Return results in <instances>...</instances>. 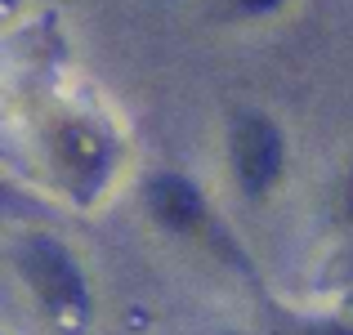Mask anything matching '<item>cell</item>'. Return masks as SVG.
Returning a JSON list of instances; mask_svg holds the SVG:
<instances>
[{
	"label": "cell",
	"instance_id": "6da1fadb",
	"mask_svg": "<svg viewBox=\"0 0 353 335\" xmlns=\"http://www.w3.org/2000/svg\"><path fill=\"white\" fill-rule=\"evenodd\" d=\"M233 161L237 174L250 192H264L268 183L277 179L282 170V134L268 125L264 116H246L237 121V134H233Z\"/></svg>",
	"mask_w": 353,
	"mask_h": 335
},
{
	"label": "cell",
	"instance_id": "7a4b0ae2",
	"mask_svg": "<svg viewBox=\"0 0 353 335\" xmlns=\"http://www.w3.org/2000/svg\"><path fill=\"white\" fill-rule=\"evenodd\" d=\"M23 268H27V277L36 282V291H41L54 309H63V304H81V273H77V264H72L54 241H32V246L23 250Z\"/></svg>",
	"mask_w": 353,
	"mask_h": 335
},
{
	"label": "cell",
	"instance_id": "3957f363",
	"mask_svg": "<svg viewBox=\"0 0 353 335\" xmlns=\"http://www.w3.org/2000/svg\"><path fill=\"white\" fill-rule=\"evenodd\" d=\"M152 210H157V219L170 223V228H192V223L201 219V197L188 179L161 174V179L152 183Z\"/></svg>",
	"mask_w": 353,
	"mask_h": 335
},
{
	"label": "cell",
	"instance_id": "277c9868",
	"mask_svg": "<svg viewBox=\"0 0 353 335\" xmlns=\"http://www.w3.org/2000/svg\"><path fill=\"white\" fill-rule=\"evenodd\" d=\"M241 5H246V9H273L277 0H241Z\"/></svg>",
	"mask_w": 353,
	"mask_h": 335
},
{
	"label": "cell",
	"instance_id": "5b68a950",
	"mask_svg": "<svg viewBox=\"0 0 353 335\" xmlns=\"http://www.w3.org/2000/svg\"><path fill=\"white\" fill-rule=\"evenodd\" d=\"M331 335H353V331H331Z\"/></svg>",
	"mask_w": 353,
	"mask_h": 335
},
{
	"label": "cell",
	"instance_id": "8992f818",
	"mask_svg": "<svg viewBox=\"0 0 353 335\" xmlns=\"http://www.w3.org/2000/svg\"><path fill=\"white\" fill-rule=\"evenodd\" d=\"M349 210H353V192H349Z\"/></svg>",
	"mask_w": 353,
	"mask_h": 335
}]
</instances>
